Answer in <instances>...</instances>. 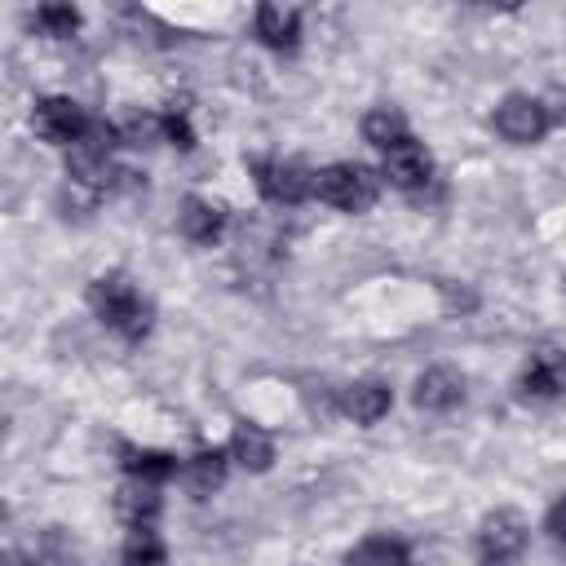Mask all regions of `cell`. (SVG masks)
<instances>
[{"mask_svg": "<svg viewBox=\"0 0 566 566\" xmlns=\"http://www.w3.org/2000/svg\"><path fill=\"white\" fill-rule=\"evenodd\" d=\"M517 389H522V398H535V402L562 398V394H566V349H557V345L531 349Z\"/></svg>", "mask_w": 566, "mask_h": 566, "instance_id": "cell-8", "label": "cell"}, {"mask_svg": "<svg viewBox=\"0 0 566 566\" xmlns=\"http://www.w3.org/2000/svg\"><path fill=\"white\" fill-rule=\"evenodd\" d=\"M358 128H363V142L376 146V150H389V146H398L402 137H411V133H407V115H402L398 106H371Z\"/></svg>", "mask_w": 566, "mask_h": 566, "instance_id": "cell-18", "label": "cell"}, {"mask_svg": "<svg viewBox=\"0 0 566 566\" xmlns=\"http://www.w3.org/2000/svg\"><path fill=\"white\" fill-rule=\"evenodd\" d=\"M252 31H256L261 44H270L279 53H292L301 44V9H292V4H256Z\"/></svg>", "mask_w": 566, "mask_h": 566, "instance_id": "cell-13", "label": "cell"}, {"mask_svg": "<svg viewBox=\"0 0 566 566\" xmlns=\"http://www.w3.org/2000/svg\"><path fill=\"white\" fill-rule=\"evenodd\" d=\"M252 181L270 203L296 208L301 199L314 195V172H305L296 159H252Z\"/></svg>", "mask_w": 566, "mask_h": 566, "instance_id": "cell-6", "label": "cell"}, {"mask_svg": "<svg viewBox=\"0 0 566 566\" xmlns=\"http://www.w3.org/2000/svg\"><path fill=\"white\" fill-rule=\"evenodd\" d=\"M119 142L124 146H155L164 142V115H150V111H133L124 124H119Z\"/></svg>", "mask_w": 566, "mask_h": 566, "instance_id": "cell-21", "label": "cell"}, {"mask_svg": "<svg viewBox=\"0 0 566 566\" xmlns=\"http://www.w3.org/2000/svg\"><path fill=\"white\" fill-rule=\"evenodd\" d=\"M119 566H172V562H168V548L159 544L155 531H133V539L124 544Z\"/></svg>", "mask_w": 566, "mask_h": 566, "instance_id": "cell-20", "label": "cell"}, {"mask_svg": "<svg viewBox=\"0 0 566 566\" xmlns=\"http://www.w3.org/2000/svg\"><path fill=\"white\" fill-rule=\"evenodd\" d=\"M526 539H531V526L517 509H495L482 517L478 526V553H482V566H513L522 553H526Z\"/></svg>", "mask_w": 566, "mask_h": 566, "instance_id": "cell-4", "label": "cell"}, {"mask_svg": "<svg viewBox=\"0 0 566 566\" xmlns=\"http://www.w3.org/2000/svg\"><path fill=\"white\" fill-rule=\"evenodd\" d=\"M380 181H389L394 190L402 195H416L433 181V155L424 150V142L416 137H402L398 146L385 150V164H380Z\"/></svg>", "mask_w": 566, "mask_h": 566, "instance_id": "cell-7", "label": "cell"}, {"mask_svg": "<svg viewBox=\"0 0 566 566\" xmlns=\"http://www.w3.org/2000/svg\"><path fill=\"white\" fill-rule=\"evenodd\" d=\"M544 531H548L557 544H566V495H557V500L548 504V513H544Z\"/></svg>", "mask_w": 566, "mask_h": 566, "instance_id": "cell-23", "label": "cell"}, {"mask_svg": "<svg viewBox=\"0 0 566 566\" xmlns=\"http://www.w3.org/2000/svg\"><path fill=\"white\" fill-rule=\"evenodd\" d=\"M230 460L248 473H265L274 464V438L256 424H234L230 433Z\"/></svg>", "mask_w": 566, "mask_h": 566, "instance_id": "cell-16", "label": "cell"}, {"mask_svg": "<svg viewBox=\"0 0 566 566\" xmlns=\"http://www.w3.org/2000/svg\"><path fill=\"white\" fill-rule=\"evenodd\" d=\"M164 142H172L177 150H195V128H190V115L181 106L164 111Z\"/></svg>", "mask_w": 566, "mask_h": 566, "instance_id": "cell-22", "label": "cell"}, {"mask_svg": "<svg viewBox=\"0 0 566 566\" xmlns=\"http://www.w3.org/2000/svg\"><path fill=\"white\" fill-rule=\"evenodd\" d=\"M119 464H124L128 478L155 482V486H164L168 478H181V460L172 451H159V447H133V442H124L119 447Z\"/></svg>", "mask_w": 566, "mask_h": 566, "instance_id": "cell-14", "label": "cell"}, {"mask_svg": "<svg viewBox=\"0 0 566 566\" xmlns=\"http://www.w3.org/2000/svg\"><path fill=\"white\" fill-rule=\"evenodd\" d=\"M88 310L97 314V323L106 332H115L124 345H137L150 336L155 327V305L150 296H142V287L124 274V270H102L97 279H88V292H84Z\"/></svg>", "mask_w": 566, "mask_h": 566, "instance_id": "cell-1", "label": "cell"}, {"mask_svg": "<svg viewBox=\"0 0 566 566\" xmlns=\"http://www.w3.org/2000/svg\"><path fill=\"white\" fill-rule=\"evenodd\" d=\"M491 128H495L509 146H535V142L548 137L553 115H548V106H544L539 97H531V93H509V97H500V106H495V115H491Z\"/></svg>", "mask_w": 566, "mask_h": 566, "instance_id": "cell-3", "label": "cell"}, {"mask_svg": "<svg viewBox=\"0 0 566 566\" xmlns=\"http://www.w3.org/2000/svg\"><path fill=\"white\" fill-rule=\"evenodd\" d=\"M111 504H115V517H119L128 531H150L155 517L164 513V495H159V486H155V482H137V478L119 482Z\"/></svg>", "mask_w": 566, "mask_h": 566, "instance_id": "cell-9", "label": "cell"}, {"mask_svg": "<svg viewBox=\"0 0 566 566\" xmlns=\"http://www.w3.org/2000/svg\"><path fill=\"white\" fill-rule=\"evenodd\" d=\"M389 407H394V389L385 380H376V376H363V380L340 389V411L354 424H376V420L389 416Z\"/></svg>", "mask_w": 566, "mask_h": 566, "instance_id": "cell-12", "label": "cell"}, {"mask_svg": "<svg viewBox=\"0 0 566 566\" xmlns=\"http://www.w3.org/2000/svg\"><path fill=\"white\" fill-rule=\"evenodd\" d=\"M345 566H411V548L394 535H367L345 553Z\"/></svg>", "mask_w": 566, "mask_h": 566, "instance_id": "cell-17", "label": "cell"}, {"mask_svg": "<svg viewBox=\"0 0 566 566\" xmlns=\"http://www.w3.org/2000/svg\"><path fill=\"white\" fill-rule=\"evenodd\" d=\"M49 40H71L80 31V9L75 4H40L31 18Z\"/></svg>", "mask_w": 566, "mask_h": 566, "instance_id": "cell-19", "label": "cell"}, {"mask_svg": "<svg viewBox=\"0 0 566 566\" xmlns=\"http://www.w3.org/2000/svg\"><path fill=\"white\" fill-rule=\"evenodd\" d=\"M0 566H40V562H35V557H31V553H22V548H9V553H4V562H0Z\"/></svg>", "mask_w": 566, "mask_h": 566, "instance_id": "cell-24", "label": "cell"}, {"mask_svg": "<svg viewBox=\"0 0 566 566\" xmlns=\"http://www.w3.org/2000/svg\"><path fill=\"white\" fill-rule=\"evenodd\" d=\"M88 124H93V119L80 111V102H75V97H62V93L40 97L35 111H31V128H35V137L49 142V146H80L84 133H88Z\"/></svg>", "mask_w": 566, "mask_h": 566, "instance_id": "cell-5", "label": "cell"}, {"mask_svg": "<svg viewBox=\"0 0 566 566\" xmlns=\"http://www.w3.org/2000/svg\"><path fill=\"white\" fill-rule=\"evenodd\" d=\"M226 469H230V451L203 447V451H195L190 460H181V482H186V491H190L195 500H208L212 491H221Z\"/></svg>", "mask_w": 566, "mask_h": 566, "instance_id": "cell-15", "label": "cell"}, {"mask_svg": "<svg viewBox=\"0 0 566 566\" xmlns=\"http://www.w3.org/2000/svg\"><path fill=\"white\" fill-rule=\"evenodd\" d=\"M411 402L420 411H455L464 402V376L455 367H424L416 376V389H411Z\"/></svg>", "mask_w": 566, "mask_h": 566, "instance_id": "cell-11", "label": "cell"}, {"mask_svg": "<svg viewBox=\"0 0 566 566\" xmlns=\"http://www.w3.org/2000/svg\"><path fill=\"white\" fill-rule=\"evenodd\" d=\"M177 230H181V239L208 248L226 230V208L217 199H208V195H186L181 208H177Z\"/></svg>", "mask_w": 566, "mask_h": 566, "instance_id": "cell-10", "label": "cell"}, {"mask_svg": "<svg viewBox=\"0 0 566 566\" xmlns=\"http://www.w3.org/2000/svg\"><path fill=\"white\" fill-rule=\"evenodd\" d=\"M314 195L336 208V212H367L376 199H380V172L367 168V164H354V159H340V164H327L314 172Z\"/></svg>", "mask_w": 566, "mask_h": 566, "instance_id": "cell-2", "label": "cell"}]
</instances>
